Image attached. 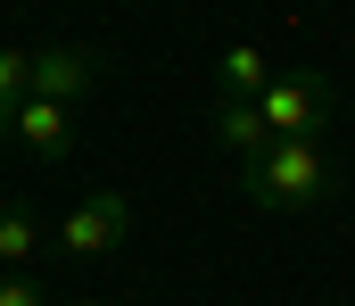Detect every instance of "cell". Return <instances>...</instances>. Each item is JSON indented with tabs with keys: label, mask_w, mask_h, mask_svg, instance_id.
<instances>
[{
	"label": "cell",
	"mask_w": 355,
	"mask_h": 306,
	"mask_svg": "<svg viewBox=\"0 0 355 306\" xmlns=\"http://www.w3.org/2000/svg\"><path fill=\"white\" fill-rule=\"evenodd\" d=\"M240 191L272 215H314V207L339 191V166H331V149H322V133H306V141H265L257 158H240Z\"/></svg>",
	"instance_id": "1"
},
{
	"label": "cell",
	"mask_w": 355,
	"mask_h": 306,
	"mask_svg": "<svg viewBox=\"0 0 355 306\" xmlns=\"http://www.w3.org/2000/svg\"><path fill=\"white\" fill-rule=\"evenodd\" d=\"M265 133L272 141H306V133H322L331 124V108H339V92H331V75H314V67H289V75H272L265 83Z\"/></svg>",
	"instance_id": "2"
},
{
	"label": "cell",
	"mask_w": 355,
	"mask_h": 306,
	"mask_svg": "<svg viewBox=\"0 0 355 306\" xmlns=\"http://www.w3.org/2000/svg\"><path fill=\"white\" fill-rule=\"evenodd\" d=\"M124 240H132V199H124V191H91V199L58 223V248H67V257H116Z\"/></svg>",
	"instance_id": "3"
},
{
	"label": "cell",
	"mask_w": 355,
	"mask_h": 306,
	"mask_svg": "<svg viewBox=\"0 0 355 306\" xmlns=\"http://www.w3.org/2000/svg\"><path fill=\"white\" fill-rule=\"evenodd\" d=\"M91 83H99V58H91L83 42H50V50H33V100L75 108Z\"/></svg>",
	"instance_id": "4"
},
{
	"label": "cell",
	"mask_w": 355,
	"mask_h": 306,
	"mask_svg": "<svg viewBox=\"0 0 355 306\" xmlns=\"http://www.w3.org/2000/svg\"><path fill=\"white\" fill-rule=\"evenodd\" d=\"M8 133H17L33 158H67V149H75V108H58V100H25Z\"/></svg>",
	"instance_id": "5"
},
{
	"label": "cell",
	"mask_w": 355,
	"mask_h": 306,
	"mask_svg": "<svg viewBox=\"0 0 355 306\" xmlns=\"http://www.w3.org/2000/svg\"><path fill=\"white\" fill-rule=\"evenodd\" d=\"M207 124H215V141H223L232 158H257V149L272 141V133H265V108H257V100H223V92H215Z\"/></svg>",
	"instance_id": "6"
},
{
	"label": "cell",
	"mask_w": 355,
	"mask_h": 306,
	"mask_svg": "<svg viewBox=\"0 0 355 306\" xmlns=\"http://www.w3.org/2000/svg\"><path fill=\"white\" fill-rule=\"evenodd\" d=\"M265 83H272L265 50H257V42H232L223 67H215V92H223V100H265Z\"/></svg>",
	"instance_id": "7"
},
{
	"label": "cell",
	"mask_w": 355,
	"mask_h": 306,
	"mask_svg": "<svg viewBox=\"0 0 355 306\" xmlns=\"http://www.w3.org/2000/svg\"><path fill=\"white\" fill-rule=\"evenodd\" d=\"M33 240H42V223H33V207H25V199H8V207H0V265L17 273V265L33 257Z\"/></svg>",
	"instance_id": "8"
},
{
	"label": "cell",
	"mask_w": 355,
	"mask_h": 306,
	"mask_svg": "<svg viewBox=\"0 0 355 306\" xmlns=\"http://www.w3.org/2000/svg\"><path fill=\"white\" fill-rule=\"evenodd\" d=\"M25 100H33V50H0V133L17 124Z\"/></svg>",
	"instance_id": "9"
},
{
	"label": "cell",
	"mask_w": 355,
	"mask_h": 306,
	"mask_svg": "<svg viewBox=\"0 0 355 306\" xmlns=\"http://www.w3.org/2000/svg\"><path fill=\"white\" fill-rule=\"evenodd\" d=\"M0 306H50V290L33 273H0Z\"/></svg>",
	"instance_id": "10"
}]
</instances>
